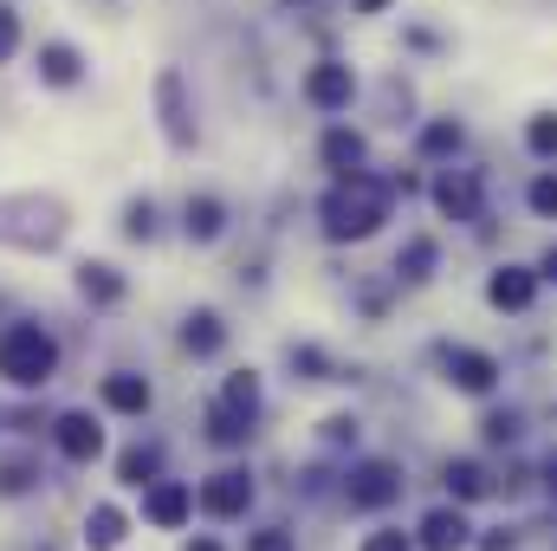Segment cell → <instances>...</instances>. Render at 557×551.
Wrapping results in <instances>:
<instances>
[{
	"mask_svg": "<svg viewBox=\"0 0 557 551\" xmlns=\"http://www.w3.org/2000/svg\"><path fill=\"white\" fill-rule=\"evenodd\" d=\"M525 143H532V156H557V111H539L525 124Z\"/></svg>",
	"mask_w": 557,
	"mask_h": 551,
	"instance_id": "obj_22",
	"label": "cell"
},
{
	"mask_svg": "<svg viewBox=\"0 0 557 551\" xmlns=\"http://www.w3.org/2000/svg\"><path fill=\"white\" fill-rule=\"evenodd\" d=\"M447 487H454L460 500H480V493H486V480H480L473 461H454V467H447Z\"/></svg>",
	"mask_w": 557,
	"mask_h": 551,
	"instance_id": "obj_25",
	"label": "cell"
},
{
	"mask_svg": "<svg viewBox=\"0 0 557 551\" xmlns=\"http://www.w3.org/2000/svg\"><path fill=\"white\" fill-rule=\"evenodd\" d=\"M124 228H131V234H137V241H149V228H156V208H149V201H137V208H131V221H124Z\"/></svg>",
	"mask_w": 557,
	"mask_h": 551,
	"instance_id": "obj_30",
	"label": "cell"
},
{
	"mask_svg": "<svg viewBox=\"0 0 557 551\" xmlns=\"http://www.w3.org/2000/svg\"><path fill=\"white\" fill-rule=\"evenodd\" d=\"M416 546L421 551H460V546H467V513H460V506L428 513V519H421V532H416Z\"/></svg>",
	"mask_w": 557,
	"mask_h": 551,
	"instance_id": "obj_8",
	"label": "cell"
},
{
	"mask_svg": "<svg viewBox=\"0 0 557 551\" xmlns=\"http://www.w3.org/2000/svg\"><path fill=\"white\" fill-rule=\"evenodd\" d=\"M13 52H20V13H7V7H0V65H7Z\"/></svg>",
	"mask_w": 557,
	"mask_h": 551,
	"instance_id": "obj_27",
	"label": "cell"
},
{
	"mask_svg": "<svg viewBox=\"0 0 557 551\" xmlns=\"http://www.w3.org/2000/svg\"><path fill=\"white\" fill-rule=\"evenodd\" d=\"M324 162H331L337 175L363 169V137H357V131H331V137H324Z\"/></svg>",
	"mask_w": 557,
	"mask_h": 551,
	"instance_id": "obj_15",
	"label": "cell"
},
{
	"mask_svg": "<svg viewBox=\"0 0 557 551\" xmlns=\"http://www.w3.org/2000/svg\"><path fill=\"white\" fill-rule=\"evenodd\" d=\"M39 78L46 85H78V52L72 46H46L39 52Z\"/></svg>",
	"mask_w": 557,
	"mask_h": 551,
	"instance_id": "obj_16",
	"label": "cell"
},
{
	"mask_svg": "<svg viewBox=\"0 0 557 551\" xmlns=\"http://www.w3.org/2000/svg\"><path fill=\"white\" fill-rule=\"evenodd\" d=\"M221 228H227L221 201H208V195H201V201H188V241H214Z\"/></svg>",
	"mask_w": 557,
	"mask_h": 551,
	"instance_id": "obj_17",
	"label": "cell"
},
{
	"mask_svg": "<svg viewBox=\"0 0 557 551\" xmlns=\"http://www.w3.org/2000/svg\"><path fill=\"white\" fill-rule=\"evenodd\" d=\"M104 403L117 415H143L149 409V383L143 377H104Z\"/></svg>",
	"mask_w": 557,
	"mask_h": 551,
	"instance_id": "obj_12",
	"label": "cell"
},
{
	"mask_svg": "<svg viewBox=\"0 0 557 551\" xmlns=\"http://www.w3.org/2000/svg\"><path fill=\"white\" fill-rule=\"evenodd\" d=\"M208 434H214L221 448H234V441H247V415L221 403V409H208Z\"/></svg>",
	"mask_w": 557,
	"mask_h": 551,
	"instance_id": "obj_20",
	"label": "cell"
},
{
	"mask_svg": "<svg viewBox=\"0 0 557 551\" xmlns=\"http://www.w3.org/2000/svg\"><path fill=\"white\" fill-rule=\"evenodd\" d=\"M532 208H539V215H557V175H539V182H532Z\"/></svg>",
	"mask_w": 557,
	"mask_h": 551,
	"instance_id": "obj_28",
	"label": "cell"
},
{
	"mask_svg": "<svg viewBox=\"0 0 557 551\" xmlns=\"http://www.w3.org/2000/svg\"><path fill=\"white\" fill-rule=\"evenodd\" d=\"M143 513H149L156 526H182V519L195 513V493H188V487H175V480H149V500H143Z\"/></svg>",
	"mask_w": 557,
	"mask_h": 551,
	"instance_id": "obj_9",
	"label": "cell"
},
{
	"mask_svg": "<svg viewBox=\"0 0 557 551\" xmlns=\"http://www.w3.org/2000/svg\"><path fill=\"white\" fill-rule=\"evenodd\" d=\"M117 474H124L131 487H149V480H156V448H131V454L117 461Z\"/></svg>",
	"mask_w": 557,
	"mask_h": 551,
	"instance_id": "obj_24",
	"label": "cell"
},
{
	"mask_svg": "<svg viewBox=\"0 0 557 551\" xmlns=\"http://www.w3.org/2000/svg\"><path fill=\"white\" fill-rule=\"evenodd\" d=\"M363 551H409V539H403V532H376Z\"/></svg>",
	"mask_w": 557,
	"mask_h": 551,
	"instance_id": "obj_31",
	"label": "cell"
},
{
	"mask_svg": "<svg viewBox=\"0 0 557 551\" xmlns=\"http://www.w3.org/2000/svg\"><path fill=\"white\" fill-rule=\"evenodd\" d=\"M162 105H169V137H175V143H188L195 131H188V118H182V78H175V72L162 78Z\"/></svg>",
	"mask_w": 557,
	"mask_h": 551,
	"instance_id": "obj_21",
	"label": "cell"
},
{
	"mask_svg": "<svg viewBox=\"0 0 557 551\" xmlns=\"http://www.w3.org/2000/svg\"><path fill=\"white\" fill-rule=\"evenodd\" d=\"M428 267H434V241H409V254H403V273L421 279Z\"/></svg>",
	"mask_w": 557,
	"mask_h": 551,
	"instance_id": "obj_26",
	"label": "cell"
},
{
	"mask_svg": "<svg viewBox=\"0 0 557 551\" xmlns=\"http://www.w3.org/2000/svg\"><path fill=\"white\" fill-rule=\"evenodd\" d=\"M305 98H311L318 111H350V98H357V72H350L344 59H324V65L305 72Z\"/></svg>",
	"mask_w": 557,
	"mask_h": 551,
	"instance_id": "obj_4",
	"label": "cell"
},
{
	"mask_svg": "<svg viewBox=\"0 0 557 551\" xmlns=\"http://www.w3.org/2000/svg\"><path fill=\"white\" fill-rule=\"evenodd\" d=\"M421 149H428V156H454V149H460V124H454V118L428 124V131H421Z\"/></svg>",
	"mask_w": 557,
	"mask_h": 551,
	"instance_id": "obj_23",
	"label": "cell"
},
{
	"mask_svg": "<svg viewBox=\"0 0 557 551\" xmlns=\"http://www.w3.org/2000/svg\"><path fill=\"white\" fill-rule=\"evenodd\" d=\"M227 409H240L247 421H253V409H260V377L253 370H240V377H227V396H221Z\"/></svg>",
	"mask_w": 557,
	"mask_h": 551,
	"instance_id": "obj_19",
	"label": "cell"
},
{
	"mask_svg": "<svg viewBox=\"0 0 557 551\" xmlns=\"http://www.w3.org/2000/svg\"><path fill=\"white\" fill-rule=\"evenodd\" d=\"M396 493H403V474H396L389 461H370V467L350 474V506H357V513H376V506H389Z\"/></svg>",
	"mask_w": 557,
	"mask_h": 551,
	"instance_id": "obj_5",
	"label": "cell"
},
{
	"mask_svg": "<svg viewBox=\"0 0 557 551\" xmlns=\"http://www.w3.org/2000/svg\"><path fill=\"white\" fill-rule=\"evenodd\" d=\"M486 298H493L499 311H525V305L539 298V273H525V267H499V273L486 279Z\"/></svg>",
	"mask_w": 557,
	"mask_h": 551,
	"instance_id": "obj_7",
	"label": "cell"
},
{
	"mask_svg": "<svg viewBox=\"0 0 557 551\" xmlns=\"http://www.w3.org/2000/svg\"><path fill=\"white\" fill-rule=\"evenodd\" d=\"M434 208L454 215V221H473V215H480V182H473V175H441V182H434Z\"/></svg>",
	"mask_w": 557,
	"mask_h": 551,
	"instance_id": "obj_10",
	"label": "cell"
},
{
	"mask_svg": "<svg viewBox=\"0 0 557 551\" xmlns=\"http://www.w3.org/2000/svg\"><path fill=\"white\" fill-rule=\"evenodd\" d=\"M221 338H227V331H221V318H214V311H195V318H188V331H182V344H188L195 357H214V351H221Z\"/></svg>",
	"mask_w": 557,
	"mask_h": 551,
	"instance_id": "obj_14",
	"label": "cell"
},
{
	"mask_svg": "<svg viewBox=\"0 0 557 551\" xmlns=\"http://www.w3.org/2000/svg\"><path fill=\"white\" fill-rule=\"evenodd\" d=\"M78 292L98 298V305H111V298H124V279L111 273V267H85V273H78Z\"/></svg>",
	"mask_w": 557,
	"mask_h": 551,
	"instance_id": "obj_18",
	"label": "cell"
},
{
	"mask_svg": "<svg viewBox=\"0 0 557 551\" xmlns=\"http://www.w3.org/2000/svg\"><path fill=\"white\" fill-rule=\"evenodd\" d=\"M52 441H59L65 461H98V454H104V428H98L85 409L59 415V421H52Z\"/></svg>",
	"mask_w": 557,
	"mask_h": 551,
	"instance_id": "obj_6",
	"label": "cell"
},
{
	"mask_svg": "<svg viewBox=\"0 0 557 551\" xmlns=\"http://www.w3.org/2000/svg\"><path fill=\"white\" fill-rule=\"evenodd\" d=\"M188 551H221V546H214V539H195V546H188Z\"/></svg>",
	"mask_w": 557,
	"mask_h": 551,
	"instance_id": "obj_33",
	"label": "cell"
},
{
	"mask_svg": "<svg viewBox=\"0 0 557 551\" xmlns=\"http://www.w3.org/2000/svg\"><path fill=\"white\" fill-rule=\"evenodd\" d=\"M85 539H91V551L124 546V513H117V506H91V519H85Z\"/></svg>",
	"mask_w": 557,
	"mask_h": 551,
	"instance_id": "obj_13",
	"label": "cell"
},
{
	"mask_svg": "<svg viewBox=\"0 0 557 551\" xmlns=\"http://www.w3.org/2000/svg\"><path fill=\"white\" fill-rule=\"evenodd\" d=\"M545 279H557V247H552V254H545Z\"/></svg>",
	"mask_w": 557,
	"mask_h": 551,
	"instance_id": "obj_32",
	"label": "cell"
},
{
	"mask_svg": "<svg viewBox=\"0 0 557 551\" xmlns=\"http://www.w3.org/2000/svg\"><path fill=\"white\" fill-rule=\"evenodd\" d=\"M247 551H292V532H253V539H247Z\"/></svg>",
	"mask_w": 557,
	"mask_h": 551,
	"instance_id": "obj_29",
	"label": "cell"
},
{
	"mask_svg": "<svg viewBox=\"0 0 557 551\" xmlns=\"http://www.w3.org/2000/svg\"><path fill=\"white\" fill-rule=\"evenodd\" d=\"M318 215H324V234H331V241H370V234L389 221V182L350 169V175L324 195Z\"/></svg>",
	"mask_w": 557,
	"mask_h": 551,
	"instance_id": "obj_1",
	"label": "cell"
},
{
	"mask_svg": "<svg viewBox=\"0 0 557 551\" xmlns=\"http://www.w3.org/2000/svg\"><path fill=\"white\" fill-rule=\"evenodd\" d=\"M52 370H59V344H52L39 325H7V331H0V377H7V383L39 390Z\"/></svg>",
	"mask_w": 557,
	"mask_h": 551,
	"instance_id": "obj_2",
	"label": "cell"
},
{
	"mask_svg": "<svg viewBox=\"0 0 557 551\" xmlns=\"http://www.w3.org/2000/svg\"><path fill=\"white\" fill-rule=\"evenodd\" d=\"M195 506H201L208 519H240V513L253 506V474H247V467H227V474H214V480L195 493Z\"/></svg>",
	"mask_w": 557,
	"mask_h": 551,
	"instance_id": "obj_3",
	"label": "cell"
},
{
	"mask_svg": "<svg viewBox=\"0 0 557 551\" xmlns=\"http://www.w3.org/2000/svg\"><path fill=\"white\" fill-rule=\"evenodd\" d=\"M447 370H454V383H460V390H473V396H486V390H493V377H499V364H493L486 351H454V357H447Z\"/></svg>",
	"mask_w": 557,
	"mask_h": 551,
	"instance_id": "obj_11",
	"label": "cell"
}]
</instances>
